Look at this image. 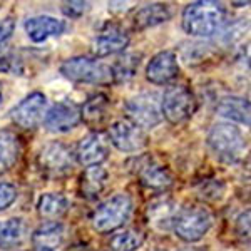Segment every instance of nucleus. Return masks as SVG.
Segmentation results:
<instances>
[{"instance_id":"obj_20","label":"nucleus","mask_w":251,"mask_h":251,"mask_svg":"<svg viewBox=\"0 0 251 251\" xmlns=\"http://www.w3.org/2000/svg\"><path fill=\"white\" fill-rule=\"evenodd\" d=\"M218 116L225 117L228 121L238 123L241 126H250V102L248 99L240 96H228L223 97L216 106Z\"/></svg>"},{"instance_id":"obj_24","label":"nucleus","mask_w":251,"mask_h":251,"mask_svg":"<svg viewBox=\"0 0 251 251\" xmlns=\"http://www.w3.org/2000/svg\"><path fill=\"white\" fill-rule=\"evenodd\" d=\"M177 206L169 198H159V200L152 201L148 206V218L151 225L157 228H171V223L174 214L177 211Z\"/></svg>"},{"instance_id":"obj_8","label":"nucleus","mask_w":251,"mask_h":251,"mask_svg":"<svg viewBox=\"0 0 251 251\" xmlns=\"http://www.w3.org/2000/svg\"><path fill=\"white\" fill-rule=\"evenodd\" d=\"M47 112V97L44 92H30L10 109L9 116L12 123L22 129H35L44 121Z\"/></svg>"},{"instance_id":"obj_14","label":"nucleus","mask_w":251,"mask_h":251,"mask_svg":"<svg viewBox=\"0 0 251 251\" xmlns=\"http://www.w3.org/2000/svg\"><path fill=\"white\" fill-rule=\"evenodd\" d=\"M109 156V144L102 132L94 131L89 132L79 141L75 148V157L82 166H100V163L107 159Z\"/></svg>"},{"instance_id":"obj_31","label":"nucleus","mask_w":251,"mask_h":251,"mask_svg":"<svg viewBox=\"0 0 251 251\" xmlns=\"http://www.w3.org/2000/svg\"><path fill=\"white\" fill-rule=\"evenodd\" d=\"M91 9L89 2H64L60 10L67 19H80L86 12Z\"/></svg>"},{"instance_id":"obj_23","label":"nucleus","mask_w":251,"mask_h":251,"mask_svg":"<svg viewBox=\"0 0 251 251\" xmlns=\"http://www.w3.org/2000/svg\"><path fill=\"white\" fill-rule=\"evenodd\" d=\"M66 238V228L59 221H46L32 233L34 246H47V248H59Z\"/></svg>"},{"instance_id":"obj_5","label":"nucleus","mask_w":251,"mask_h":251,"mask_svg":"<svg viewBox=\"0 0 251 251\" xmlns=\"http://www.w3.org/2000/svg\"><path fill=\"white\" fill-rule=\"evenodd\" d=\"M60 74L71 82L77 84H111V66L100 62L94 57L75 55L60 64Z\"/></svg>"},{"instance_id":"obj_25","label":"nucleus","mask_w":251,"mask_h":251,"mask_svg":"<svg viewBox=\"0 0 251 251\" xmlns=\"http://www.w3.org/2000/svg\"><path fill=\"white\" fill-rule=\"evenodd\" d=\"M27 236V226L22 218L0 221V248H15Z\"/></svg>"},{"instance_id":"obj_34","label":"nucleus","mask_w":251,"mask_h":251,"mask_svg":"<svg viewBox=\"0 0 251 251\" xmlns=\"http://www.w3.org/2000/svg\"><path fill=\"white\" fill-rule=\"evenodd\" d=\"M236 226H238V234H240L241 238L250 236V211H245L238 218Z\"/></svg>"},{"instance_id":"obj_12","label":"nucleus","mask_w":251,"mask_h":251,"mask_svg":"<svg viewBox=\"0 0 251 251\" xmlns=\"http://www.w3.org/2000/svg\"><path fill=\"white\" fill-rule=\"evenodd\" d=\"M42 123L49 132H55V134L69 132L74 127H77L80 123V107L75 106L74 102H69V100L55 102L46 112Z\"/></svg>"},{"instance_id":"obj_33","label":"nucleus","mask_w":251,"mask_h":251,"mask_svg":"<svg viewBox=\"0 0 251 251\" xmlns=\"http://www.w3.org/2000/svg\"><path fill=\"white\" fill-rule=\"evenodd\" d=\"M223 191H225V186L221 183H218V181H211V183H208L206 186L201 188V193H203V196L206 200H218V198H221Z\"/></svg>"},{"instance_id":"obj_32","label":"nucleus","mask_w":251,"mask_h":251,"mask_svg":"<svg viewBox=\"0 0 251 251\" xmlns=\"http://www.w3.org/2000/svg\"><path fill=\"white\" fill-rule=\"evenodd\" d=\"M15 30V20L14 17H5L0 20V49L10 40L12 34Z\"/></svg>"},{"instance_id":"obj_6","label":"nucleus","mask_w":251,"mask_h":251,"mask_svg":"<svg viewBox=\"0 0 251 251\" xmlns=\"http://www.w3.org/2000/svg\"><path fill=\"white\" fill-rule=\"evenodd\" d=\"M161 114L171 124H181L188 121L196 111V97L188 86L173 84L164 91L159 100Z\"/></svg>"},{"instance_id":"obj_35","label":"nucleus","mask_w":251,"mask_h":251,"mask_svg":"<svg viewBox=\"0 0 251 251\" xmlns=\"http://www.w3.org/2000/svg\"><path fill=\"white\" fill-rule=\"evenodd\" d=\"M34 251H60L59 248H47V246H35Z\"/></svg>"},{"instance_id":"obj_29","label":"nucleus","mask_w":251,"mask_h":251,"mask_svg":"<svg viewBox=\"0 0 251 251\" xmlns=\"http://www.w3.org/2000/svg\"><path fill=\"white\" fill-rule=\"evenodd\" d=\"M19 191L12 183H0V211L9 209L15 203Z\"/></svg>"},{"instance_id":"obj_4","label":"nucleus","mask_w":251,"mask_h":251,"mask_svg":"<svg viewBox=\"0 0 251 251\" xmlns=\"http://www.w3.org/2000/svg\"><path fill=\"white\" fill-rule=\"evenodd\" d=\"M132 213V200L129 194L117 193L107 198L91 214V225L99 233H111L124 225Z\"/></svg>"},{"instance_id":"obj_17","label":"nucleus","mask_w":251,"mask_h":251,"mask_svg":"<svg viewBox=\"0 0 251 251\" xmlns=\"http://www.w3.org/2000/svg\"><path fill=\"white\" fill-rule=\"evenodd\" d=\"M171 15V9L166 3H146L139 9L132 10L129 20H131L132 30H146L168 22Z\"/></svg>"},{"instance_id":"obj_11","label":"nucleus","mask_w":251,"mask_h":251,"mask_svg":"<svg viewBox=\"0 0 251 251\" xmlns=\"http://www.w3.org/2000/svg\"><path fill=\"white\" fill-rule=\"evenodd\" d=\"M131 42V37L124 29L114 24H107L94 35L91 42V52L94 59L109 57V55L119 54L126 50V47Z\"/></svg>"},{"instance_id":"obj_7","label":"nucleus","mask_w":251,"mask_h":251,"mask_svg":"<svg viewBox=\"0 0 251 251\" xmlns=\"http://www.w3.org/2000/svg\"><path fill=\"white\" fill-rule=\"evenodd\" d=\"M124 112L126 119H129L143 131L144 129H154L163 121L157 96L151 94V92H143V94H137L127 99L124 104Z\"/></svg>"},{"instance_id":"obj_3","label":"nucleus","mask_w":251,"mask_h":251,"mask_svg":"<svg viewBox=\"0 0 251 251\" xmlns=\"http://www.w3.org/2000/svg\"><path fill=\"white\" fill-rule=\"evenodd\" d=\"M213 226V216L204 206L191 204L179 208L171 223L173 231L179 240L186 243H196L208 234Z\"/></svg>"},{"instance_id":"obj_13","label":"nucleus","mask_w":251,"mask_h":251,"mask_svg":"<svg viewBox=\"0 0 251 251\" xmlns=\"http://www.w3.org/2000/svg\"><path fill=\"white\" fill-rule=\"evenodd\" d=\"M179 74V62L174 50H161L146 66V79L154 86H164Z\"/></svg>"},{"instance_id":"obj_28","label":"nucleus","mask_w":251,"mask_h":251,"mask_svg":"<svg viewBox=\"0 0 251 251\" xmlns=\"http://www.w3.org/2000/svg\"><path fill=\"white\" fill-rule=\"evenodd\" d=\"M0 72L10 75H25V60L17 52L0 54Z\"/></svg>"},{"instance_id":"obj_9","label":"nucleus","mask_w":251,"mask_h":251,"mask_svg":"<svg viewBox=\"0 0 251 251\" xmlns=\"http://www.w3.org/2000/svg\"><path fill=\"white\" fill-rule=\"evenodd\" d=\"M37 166L49 176H64L72 171L74 156L71 149L60 141L47 143L37 154Z\"/></svg>"},{"instance_id":"obj_36","label":"nucleus","mask_w":251,"mask_h":251,"mask_svg":"<svg viewBox=\"0 0 251 251\" xmlns=\"http://www.w3.org/2000/svg\"><path fill=\"white\" fill-rule=\"evenodd\" d=\"M181 251H204L201 248H186V250H181Z\"/></svg>"},{"instance_id":"obj_37","label":"nucleus","mask_w":251,"mask_h":251,"mask_svg":"<svg viewBox=\"0 0 251 251\" xmlns=\"http://www.w3.org/2000/svg\"><path fill=\"white\" fill-rule=\"evenodd\" d=\"M2 97H3V87H2V82H0V102H2Z\"/></svg>"},{"instance_id":"obj_21","label":"nucleus","mask_w":251,"mask_h":251,"mask_svg":"<svg viewBox=\"0 0 251 251\" xmlns=\"http://www.w3.org/2000/svg\"><path fill=\"white\" fill-rule=\"evenodd\" d=\"M22 154V143L14 131H0V173H5L17 164Z\"/></svg>"},{"instance_id":"obj_15","label":"nucleus","mask_w":251,"mask_h":251,"mask_svg":"<svg viewBox=\"0 0 251 251\" xmlns=\"http://www.w3.org/2000/svg\"><path fill=\"white\" fill-rule=\"evenodd\" d=\"M136 174L139 177V183L151 191H166L174 183L171 171L166 166L159 164L154 159H149V157L137 163Z\"/></svg>"},{"instance_id":"obj_27","label":"nucleus","mask_w":251,"mask_h":251,"mask_svg":"<svg viewBox=\"0 0 251 251\" xmlns=\"http://www.w3.org/2000/svg\"><path fill=\"white\" fill-rule=\"evenodd\" d=\"M144 233L136 228H127L116 233L109 241V251H136L144 243Z\"/></svg>"},{"instance_id":"obj_1","label":"nucleus","mask_w":251,"mask_h":251,"mask_svg":"<svg viewBox=\"0 0 251 251\" xmlns=\"http://www.w3.org/2000/svg\"><path fill=\"white\" fill-rule=\"evenodd\" d=\"M183 29L191 37H211L226 25V9L220 2L200 0L186 5L181 17Z\"/></svg>"},{"instance_id":"obj_18","label":"nucleus","mask_w":251,"mask_h":251,"mask_svg":"<svg viewBox=\"0 0 251 251\" xmlns=\"http://www.w3.org/2000/svg\"><path fill=\"white\" fill-rule=\"evenodd\" d=\"M109 173L102 166H89L84 169L79 179V193L86 200H96L107 186Z\"/></svg>"},{"instance_id":"obj_26","label":"nucleus","mask_w":251,"mask_h":251,"mask_svg":"<svg viewBox=\"0 0 251 251\" xmlns=\"http://www.w3.org/2000/svg\"><path fill=\"white\" fill-rule=\"evenodd\" d=\"M141 54H126L123 57H119L114 64L111 66L112 72V82H127L136 75L137 69L141 66Z\"/></svg>"},{"instance_id":"obj_22","label":"nucleus","mask_w":251,"mask_h":251,"mask_svg":"<svg viewBox=\"0 0 251 251\" xmlns=\"http://www.w3.org/2000/svg\"><path fill=\"white\" fill-rule=\"evenodd\" d=\"M69 209V201L60 193H46L37 201V213L47 221H57Z\"/></svg>"},{"instance_id":"obj_19","label":"nucleus","mask_w":251,"mask_h":251,"mask_svg":"<svg viewBox=\"0 0 251 251\" xmlns=\"http://www.w3.org/2000/svg\"><path fill=\"white\" fill-rule=\"evenodd\" d=\"M109 107H111V100L106 94L97 92V94L91 96L86 102L80 107V121H84L91 127H100L104 121L107 119Z\"/></svg>"},{"instance_id":"obj_16","label":"nucleus","mask_w":251,"mask_h":251,"mask_svg":"<svg viewBox=\"0 0 251 251\" xmlns=\"http://www.w3.org/2000/svg\"><path fill=\"white\" fill-rule=\"evenodd\" d=\"M25 34L32 42L40 44L50 37H59L66 30V22L52 15H35L25 20L24 24Z\"/></svg>"},{"instance_id":"obj_38","label":"nucleus","mask_w":251,"mask_h":251,"mask_svg":"<svg viewBox=\"0 0 251 251\" xmlns=\"http://www.w3.org/2000/svg\"><path fill=\"white\" fill-rule=\"evenodd\" d=\"M152 251H164V250H152Z\"/></svg>"},{"instance_id":"obj_2","label":"nucleus","mask_w":251,"mask_h":251,"mask_svg":"<svg viewBox=\"0 0 251 251\" xmlns=\"http://www.w3.org/2000/svg\"><path fill=\"white\" fill-rule=\"evenodd\" d=\"M211 154L223 164H238L246 154V139L231 123L214 124L206 137Z\"/></svg>"},{"instance_id":"obj_10","label":"nucleus","mask_w":251,"mask_h":251,"mask_svg":"<svg viewBox=\"0 0 251 251\" xmlns=\"http://www.w3.org/2000/svg\"><path fill=\"white\" fill-rule=\"evenodd\" d=\"M107 137L111 144L121 152H137L146 148L148 137L143 129L132 124L129 119H117L109 126Z\"/></svg>"},{"instance_id":"obj_30","label":"nucleus","mask_w":251,"mask_h":251,"mask_svg":"<svg viewBox=\"0 0 251 251\" xmlns=\"http://www.w3.org/2000/svg\"><path fill=\"white\" fill-rule=\"evenodd\" d=\"M188 47H189V54H183V57L188 64L201 62L208 55H211V46H206V44H193V46Z\"/></svg>"}]
</instances>
